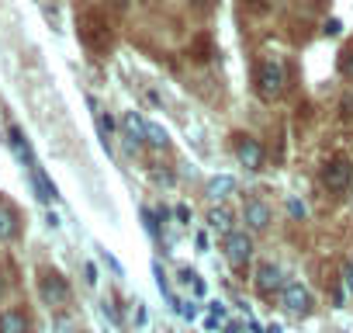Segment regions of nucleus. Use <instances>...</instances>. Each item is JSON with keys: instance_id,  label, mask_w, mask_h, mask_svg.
<instances>
[{"instance_id": "obj_1", "label": "nucleus", "mask_w": 353, "mask_h": 333, "mask_svg": "<svg viewBox=\"0 0 353 333\" xmlns=\"http://www.w3.org/2000/svg\"><path fill=\"white\" fill-rule=\"evenodd\" d=\"M77 25H80V42H83L87 49L104 53V49L111 46V28H108V21H104V15H101V11L87 8V11L77 18Z\"/></svg>"}, {"instance_id": "obj_2", "label": "nucleus", "mask_w": 353, "mask_h": 333, "mask_svg": "<svg viewBox=\"0 0 353 333\" xmlns=\"http://www.w3.org/2000/svg\"><path fill=\"white\" fill-rule=\"evenodd\" d=\"M39 295H42V302L49 309H63V305H70L73 288H70V281L56 267H42L39 271Z\"/></svg>"}, {"instance_id": "obj_3", "label": "nucleus", "mask_w": 353, "mask_h": 333, "mask_svg": "<svg viewBox=\"0 0 353 333\" xmlns=\"http://www.w3.org/2000/svg\"><path fill=\"white\" fill-rule=\"evenodd\" d=\"M284 84H288V70H284V59L270 56L260 63V73H256V91L263 101H274L284 94Z\"/></svg>"}, {"instance_id": "obj_4", "label": "nucleus", "mask_w": 353, "mask_h": 333, "mask_svg": "<svg viewBox=\"0 0 353 333\" xmlns=\"http://www.w3.org/2000/svg\"><path fill=\"white\" fill-rule=\"evenodd\" d=\"M222 250H225V260H229L236 271H243V267L250 264V257H253V240H250V233L232 229V233H225Z\"/></svg>"}, {"instance_id": "obj_5", "label": "nucleus", "mask_w": 353, "mask_h": 333, "mask_svg": "<svg viewBox=\"0 0 353 333\" xmlns=\"http://www.w3.org/2000/svg\"><path fill=\"white\" fill-rule=\"evenodd\" d=\"M322 184L329 191H346L353 184V160L350 156H332L325 166H322Z\"/></svg>"}, {"instance_id": "obj_6", "label": "nucleus", "mask_w": 353, "mask_h": 333, "mask_svg": "<svg viewBox=\"0 0 353 333\" xmlns=\"http://www.w3.org/2000/svg\"><path fill=\"white\" fill-rule=\"evenodd\" d=\"M236 156L246 171H263V146L253 135H239L236 139Z\"/></svg>"}, {"instance_id": "obj_7", "label": "nucleus", "mask_w": 353, "mask_h": 333, "mask_svg": "<svg viewBox=\"0 0 353 333\" xmlns=\"http://www.w3.org/2000/svg\"><path fill=\"white\" fill-rule=\"evenodd\" d=\"M243 222H246L250 233H263V229L270 226V205L260 202V198H246V205H243Z\"/></svg>"}, {"instance_id": "obj_8", "label": "nucleus", "mask_w": 353, "mask_h": 333, "mask_svg": "<svg viewBox=\"0 0 353 333\" xmlns=\"http://www.w3.org/2000/svg\"><path fill=\"white\" fill-rule=\"evenodd\" d=\"M253 281H256V292L267 295V298L284 288V274H281V267H277L274 260H263V264L256 267V278H253Z\"/></svg>"}, {"instance_id": "obj_9", "label": "nucleus", "mask_w": 353, "mask_h": 333, "mask_svg": "<svg viewBox=\"0 0 353 333\" xmlns=\"http://www.w3.org/2000/svg\"><path fill=\"white\" fill-rule=\"evenodd\" d=\"M281 298H284V309H291V312H308L312 309V292L301 281H284Z\"/></svg>"}, {"instance_id": "obj_10", "label": "nucleus", "mask_w": 353, "mask_h": 333, "mask_svg": "<svg viewBox=\"0 0 353 333\" xmlns=\"http://www.w3.org/2000/svg\"><path fill=\"white\" fill-rule=\"evenodd\" d=\"M18 236H21V212L0 198V243H11Z\"/></svg>"}, {"instance_id": "obj_11", "label": "nucleus", "mask_w": 353, "mask_h": 333, "mask_svg": "<svg viewBox=\"0 0 353 333\" xmlns=\"http://www.w3.org/2000/svg\"><path fill=\"white\" fill-rule=\"evenodd\" d=\"M8 142H11V149L18 153V160L28 166V171H32V166H39V160H35V153H32V142H28V135L21 132V125H8Z\"/></svg>"}, {"instance_id": "obj_12", "label": "nucleus", "mask_w": 353, "mask_h": 333, "mask_svg": "<svg viewBox=\"0 0 353 333\" xmlns=\"http://www.w3.org/2000/svg\"><path fill=\"white\" fill-rule=\"evenodd\" d=\"M121 129H125V146L135 153V149H142V142H145V118L139 115V111H128L125 118H121Z\"/></svg>"}, {"instance_id": "obj_13", "label": "nucleus", "mask_w": 353, "mask_h": 333, "mask_svg": "<svg viewBox=\"0 0 353 333\" xmlns=\"http://www.w3.org/2000/svg\"><path fill=\"white\" fill-rule=\"evenodd\" d=\"M0 333H32V319L25 309H4L0 312Z\"/></svg>"}, {"instance_id": "obj_14", "label": "nucleus", "mask_w": 353, "mask_h": 333, "mask_svg": "<svg viewBox=\"0 0 353 333\" xmlns=\"http://www.w3.org/2000/svg\"><path fill=\"white\" fill-rule=\"evenodd\" d=\"M28 178H32V188H35V195H39L46 205H52V202L59 198L56 184H52V181H49V174L42 171V163H39V166H32V171H28Z\"/></svg>"}, {"instance_id": "obj_15", "label": "nucleus", "mask_w": 353, "mask_h": 333, "mask_svg": "<svg viewBox=\"0 0 353 333\" xmlns=\"http://www.w3.org/2000/svg\"><path fill=\"white\" fill-rule=\"evenodd\" d=\"M232 191H236V178H229V174H219V178L208 181V198H212V202H222V198H229Z\"/></svg>"}, {"instance_id": "obj_16", "label": "nucleus", "mask_w": 353, "mask_h": 333, "mask_svg": "<svg viewBox=\"0 0 353 333\" xmlns=\"http://www.w3.org/2000/svg\"><path fill=\"white\" fill-rule=\"evenodd\" d=\"M87 104L94 108V118H97V132H101V142H104V149H111V132H114V122H111V115L97 111V101H94V97H90Z\"/></svg>"}, {"instance_id": "obj_17", "label": "nucleus", "mask_w": 353, "mask_h": 333, "mask_svg": "<svg viewBox=\"0 0 353 333\" xmlns=\"http://www.w3.org/2000/svg\"><path fill=\"white\" fill-rule=\"evenodd\" d=\"M229 222H232V212H229L225 205H215V209L208 212V226H212V229H219V233H232Z\"/></svg>"}, {"instance_id": "obj_18", "label": "nucleus", "mask_w": 353, "mask_h": 333, "mask_svg": "<svg viewBox=\"0 0 353 333\" xmlns=\"http://www.w3.org/2000/svg\"><path fill=\"white\" fill-rule=\"evenodd\" d=\"M145 142L156 146V149H166V146H170V135H166V129H159L156 122H145Z\"/></svg>"}, {"instance_id": "obj_19", "label": "nucleus", "mask_w": 353, "mask_h": 333, "mask_svg": "<svg viewBox=\"0 0 353 333\" xmlns=\"http://www.w3.org/2000/svg\"><path fill=\"white\" fill-rule=\"evenodd\" d=\"M339 278H343V292L353 295V260H343L339 264Z\"/></svg>"}, {"instance_id": "obj_20", "label": "nucleus", "mask_w": 353, "mask_h": 333, "mask_svg": "<svg viewBox=\"0 0 353 333\" xmlns=\"http://www.w3.org/2000/svg\"><path fill=\"white\" fill-rule=\"evenodd\" d=\"M339 70H343L346 77H353V42H350L343 53H339Z\"/></svg>"}, {"instance_id": "obj_21", "label": "nucleus", "mask_w": 353, "mask_h": 333, "mask_svg": "<svg viewBox=\"0 0 353 333\" xmlns=\"http://www.w3.org/2000/svg\"><path fill=\"white\" fill-rule=\"evenodd\" d=\"M181 316L194 323V319H198V305H194V302H181Z\"/></svg>"}, {"instance_id": "obj_22", "label": "nucleus", "mask_w": 353, "mask_h": 333, "mask_svg": "<svg viewBox=\"0 0 353 333\" xmlns=\"http://www.w3.org/2000/svg\"><path fill=\"white\" fill-rule=\"evenodd\" d=\"M322 32H325V35H339V32H343V25H339V18H329V21L322 25Z\"/></svg>"}, {"instance_id": "obj_23", "label": "nucleus", "mask_w": 353, "mask_h": 333, "mask_svg": "<svg viewBox=\"0 0 353 333\" xmlns=\"http://www.w3.org/2000/svg\"><path fill=\"white\" fill-rule=\"evenodd\" d=\"M142 219H145V229H149V233L156 236V233H159V226H156V216H152L149 209H142Z\"/></svg>"}, {"instance_id": "obj_24", "label": "nucleus", "mask_w": 353, "mask_h": 333, "mask_svg": "<svg viewBox=\"0 0 353 333\" xmlns=\"http://www.w3.org/2000/svg\"><path fill=\"white\" fill-rule=\"evenodd\" d=\"M288 212H291L294 219H305V205H301V202H294V198L288 202Z\"/></svg>"}, {"instance_id": "obj_25", "label": "nucleus", "mask_w": 353, "mask_h": 333, "mask_svg": "<svg viewBox=\"0 0 353 333\" xmlns=\"http://www.w3.org/2000/svg\"><path fill=\"white\" fill-rule=\"evenodd\" d=\"M83 274H87V285H97V267H94L90 260L83 264Z\"/></svg>"}, {"instance_id": "obj_26", "label": "nucleus", "mask_w": 353, "mask_h": 333, "mask_svg": "<svg viewBox=\"0 0 353 333\" xmlns=\"http://www.w3.org/2000/svg\"><path fill=\"white\" fill-rule=\"evenodd\" d=\"M145 319H149L145 305H142V302H135V323H139V326H145Z\"/></svg>"}, {"instance_id": "obj_27", "label": "nucleus", "mask_w": 353, "mask_h": 333, "mask_svg": "<svg viewBox=\"0 0 353 333\" xmlns=\"http://www.w3.org/2000/svg\"><path fill=\"white\" fill-rule=\"evenodd\" d=\"M173 216L181 219V222H191V209H188V205H176V209H173Z\"/></svg>"}, {"instance_id": "obj_28", "label": "nucleus", "mask_w": 353, "mask_h": 333, "mask_svg": "<svg viewBox=\"0 0 353 333\" xmlns=\"http://www.w3.org/2000/svg\"><path fill=\"white\" fill-rule=\"evenodd\" d=\"M101 257H104V260H108V267H111V271H114V274H121V264H118V260H114V257H111V254H108V250H101Z\"/></svg>"}, {"instance_id": "obj_29", "label": "nucleus", "mask_w": 353, "mask_h": 333, "mask_svg": "<svg viewBox=\"0 0 353 333\" xmlns=\"http://www.w3.org/2000/svg\"><path fill=\"white\" fill-rule=\"evenodd\" d=\"M208 309H212V316H219V319H225V305H222V302H212Z\"/></svg>"}, {"instance_id": "obj_30", "label": "nucleus", "mask_w": 353, "mask_h": 333, "mask_svg": "<svg viewBox=\"0 0 353 333\" xmlns=\"http://www.w3.org/2000/svg\"><path fill=\"white\" fill-rule=\"evenodd\" d=\"M156 219H159V222H166V219H170V209H166V205H159V209H156Z\"/></svg>"}, {"instance_id": "obj_31", "label": "nucleus", "mask_w": 353, "mask_h": 333, "mask_svg": "<svg viewBox=\"0 0 353 333\" xmlns=\"http://www.w3.org/2000/svg\"><path fill=\"white\" fill-rule=\"evenodd\" d=\"M191 288H194V295H198V298L205 295V281H201V278H194V285H191Z\"/></svg>"}, {"instance_id": "obj_32", "label": "nucleus", "mask_w": 353, "mask_h": 333, "mask_svg": "<svg viewBox=\"0 0 353 333\" xmlns=\"http://www.w3.org/2000/svg\"><path fill=\"white\" fill-rule=\"evenodd\" d=\"M219 323H222V319H219V316H208V319H205V330H215V326H219Z\"/></svg>"}, {"instance_id": "obj_33", "label": "nucleus", "mask_w": 353, "mask_h": 333, "mask_svg": "<svg viewBox=\"0 0 353 333\" xmlns=\"http://www.w3.org/2000/svg\"><path fill=\"white\" fill-rule=\"evenodd\" d=\"M267 4H270V0H253V8H260V11H263Z\"/></svg>"}, {"instance_id": "obj_34", "label": "nucleus", "mask_w": 353, "mask_h": 333, "mask_svg": "<svg viewBox=\"0 0 353 333\" xmlns=\"http://www.w3.org/2000/svg\"><path fill=\"white\" fill-rule=\"evenodd\" d=\"M267 333H281V326H277V323H274V326H267Z\"/></svg>"}]
</instances>
